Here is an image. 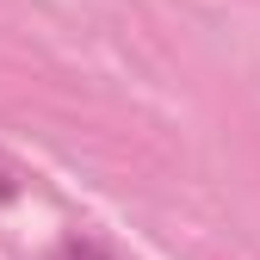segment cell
<instances>
[{"instance_id":"6da1fadb","label":"cell","mask_w":260,"mask_h":260,"mask_svg":"<svg viewBox=\"0 0 260 260\" xmlns=\"http://www.w3.org/2000/svg\"><path fill=\"white\" fill-rule=\"evenodd\" d=\"M50 260H112V254H106V242H93V236H69Z\"/></svg>"}]
</instances>
